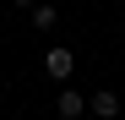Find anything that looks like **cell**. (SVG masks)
<instances>
[{
  "mask_svg": "<svg viewBox=\"0 0 125 120\" xmlns=\"http://www.w3.org/2000/svg\"><path fill=\"white\" fill-rule=\"evenodd\" d=\"M54 22H60V11L49 6V0H33V27H38V33H49Z\"/></svg>",
  "mask_w": 125,
  "mask_h": 120,
  "instance_id": "4",
  "label": "cell"
},
{
  "mask_svg": "<svg viewBox=\"0 0 125 120\" xmlns=\"http://www.w3.org/2000/svg\"><path fill=\"white\" fill-rule=\"evenodd\" d=\"M11 6H33V0H11Z\"/></svg>",
  "mask_w": 125,
  "mask_h": 120,
  "instance_id": "5",
  "label": "cell"
},
{
  "mask_svg": "<svg viewBox=\"0 0 125 120\" xmlns=\"http://www.w3.org/2000/svg\"><path fill=\"white\" fill-rule=\"evenodd\" d=\"M93 120H98V115H93Z\"/></svg>",
  "mask_w": 125,
  "mask_h": 120,
  "instance_id": "6",
  "label": "cell"
},
{
  "mask_svg": "<svg viewBox=\"0 0 125 120\" xmlns=\"http://www.w3.org/2000/svg\"><path fill=\"white\" fill-rule=\"evenodd\" d=\"M71 71H76V55H71L65 44H49V49H44V76L65 87V82H71Z\"/></svg>",
  "mask_w": 125,
  "mask_h": 120,
  "instance_id": "1",
  "label": "cell"
},
{
  "mask_svg": "<svg viewBox=\"0 0 125 120\" xmlns=\"http://www.w3.org/2000/svg\"><path fill=\"white\" fill-rule=\"evenodd\" d=\"M87 109H93L98 120H114V115H120V93H114V87H98V93L87 98Z\"/></svg>",
  "mask_w": 125,
  "mask_h": 120,
  "instance_id": "2",
  "label": "cell"
},
{
  "mask_svg": "<svg viewBox=\"0 0 125 120\" xmlns=\"http://www.w3.org/2000/svg\"><path fill=\"white\" fill-rule=\"evenodd\" d=\"M60 120H82V115H87V98H82V93H71V87H60Z\"/></svg>",
  "mask_w": 125,
  "mask_h": 120,
  "instance_id": "3",
  "label": "cell"
}]
</instances>
